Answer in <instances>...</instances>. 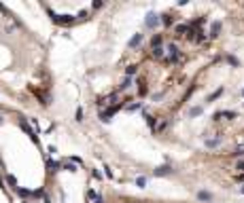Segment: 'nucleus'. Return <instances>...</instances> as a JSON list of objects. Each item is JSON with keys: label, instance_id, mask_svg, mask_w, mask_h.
Masks as SVG:
<instances>
[{"label": "nucleus", "instance_id": "nucleus-28", "mask_svg": "<svg viewBox=\"0 0 244 203\" xmlns=\"http://www.w3.org/2000/svg\"><path fill=\"white\" fill-rule=\"evenodd\" d=\"M76 121H79V123H81V121H83V110H81V108H79V110H76Z\"/></svg>", "mask_w": 244, "mask_h": 203}, {"label": "nucleus", "instance_id": "nucleus-11", "mask_svg": "<svg viewBox=\"0 0 244 203\" xmlns=\"http://www.w3.org/2000/svg\"><path fill=\"white\" fill-rule=\"evenodd\" d=\"M15 192H17L19 197H24V199H28V197H32V191H28V188H19V186L15 188Z\"/></svg>", "mask_w": 244, "mask_h": 203}, {"label": "nucleus", "instance_id": "nucleus-19", "mask_svg": "<svg viewBox=\"0 0 244 203\" xmlns=\"http://www.w3.org/2000/svg\"><path fill=\"white\" fill-rule=\"evenodd\" d=\"M136 184H138L140 188H145V184H146V178H142V176H140V178H136Z\"/></svg>", "mask_w": 244, "mask_h": 203}, {"label": "nucleus", "instance_id": "nucleus-21", "mask_svg": "<svg viewBox=\"0 0 244 203\" xmlns=\"http://www.w3.org/2000/svg\"><path fill=\"white\" fill-rule=\"evenodd\" d=\"M91 7H94V9H102V7H104V2H102V0H96V2H94V4H91Z\"/></svg>", "mask_w": 244, "mask_h": 203}, {"label": "nucleus", "instance_id": "nucleus-18", "mask_svg": "<svg viewBox=\"0 0 244 203\" xmlns=\"http://www.w3.org/2000/svg\"><path fill=\"white\" fill-rule=\"evenodd\" d=\"M62 167L66 169V171H76V165H74V163H66V165H62Z\"/></svg>", "mask_w": 244, "mask_h": 203}, {"label": "nucleus", "instance_id": "nucleus-31", "mask_svg": "<svg viewBox=\"0 0 244 203\" xmlns=\"http://www.w3.org/2000/svg\"><path fill=\"white\" fill-rule=\"evenodd\" d=\"M45 203H51V199H49V197H45Z\"/></svg>", "mask_w": 244, "mask_h": 203}, {"label": "nucleus", "instance_id": "nucleus-20", "mask_svg": "<svg viewBox=\"0 0 244 203\" xmlns=\"http://www.w3.org/2000/svg\"><path fill=\"white\" fill-rule=\"evenodd\" d=\"M7 182H9L11 186H15V188H17V180H15V176H7Z\"/></svg>", "mask_w": 244, "mask_h": 203}, {"label": "nucleus", "instance_id": "nucleus-29", "mask_svg": "<svg viewBox=\"0 0 244 203\" xmlns=\"http://www.w3.org/2000/svg\"><path fill=\"white\" fill-rule=\"evenodd\" d=\"M94 203H104V197H102V195H96V199H94Z\"/></svg>", "mask_w": 244, "mask_h": 203}, {"label": "nucleus", "instance_id": "nucleus-14", "mask_svg": "<svg viewBox=\"0 0 244 203\" xmlns=\"http://www.w3.org/2000/svg\"><path fill=\"white\" fill-rule=\"evenodd\" d=\"M219 32H221V24L217 21V24H212V28H210V36L214 38V36H219Z\"/></svg>", "mask_w": 244, "mask_h": 203}, {"label": "nucleus", "instance_id": "nucleus-32", "mask_svg": "<svg viewBox=\"0 0 244 203\" xmlns=\"http://www.w3.org/2000/svg\"><path fill=\"white\" fill-rule=\"evenodd\" d=\"M240 192H242V195H244V186H242V188H240Z\"/></svg>", "mask_w": 244, "mask_h": 203}, {"label": "nucleus", "instance_id": "nucleus-9", "mask_svg": "<svg viewBox=\"0 0 244 203\" xmlns=\"http://www.w3.org/2000/svg\"><path fill=\"white\" fill-rule=\"evenodd\" d=\"M161 34H155L153 38H151V49H155V47H161Z\"/></svg>", "mask_w": 244, "mask_h": 203}, {"label": "nucleus", "instance_id": "nucleus-35", "mask_svg": "<svg viewBox=\"0 0 244 203\" xmlns=\"http://www.w3.org/2000/svg\"><path fill=\"white\" fill-rule=\"evenodd\" d=\"M0 121H2V119H0Z\"/></svg>", "mask_w": 244, "mask_h": 203}, {"label": "nucleus", "instance_id": "nucleus-17", "mask_svg": "<svg viewBox=\"0 0 244 203\" xmlns=\"http://www.w3.org/2000/svg\"><path fill=\"white\" fill-rule=\"evenodd\" d=\"M161 21H163V25H170L172 21H174V17H172L170 13H166V15H163V19H161Z\"/></svg>", "mask_w": 244, "mask_h": 203}, {"label": "nucleus", "instance_id": "nucleus-3", "mask_svg": "<svg viewBox=\"0 0 244 203\" xmlns=\"http://www.w3.org/2000/svg\"><path fill=\"white\" fill-rule=\"evenodd\" d=\"M19 125H21V129H24V131L28 133V135H30V138H32V142H36V144H38V138H36V133L32 131V127H30V125H28V123H25L24 119L19 121Z\"/></svg>", "mask_w": 244, "mask_h": 203}, {"label": "nucleus", "instance_id": "nucleus-30", "mask_svg": "<svg viewBox=\"0 0 244 203\" xmlns=\"http://www.w3.org/2000/svg\"><path fill=\"white\" fill-rule=\"evenodd\" d=\"M47 152H49V155H55V152H58V148H55V146H49Z\"/></svg>", "mask_w": 244, "mask_h": 203}, {"label": "nucleus", "instance_id": "nucleus-1", "mask_svg": "<svg viewBox=\"0 0 244 203\" xmlns=\"http://www.w3.org/2000/svg\"><path fill=\"white\" fill-rule=\"evenodd\" d=\"M49 17H51V21L53 24H58V25H72L74 21H76V17L74 15H60V13H53V11H49Z\"/></svg>", "mask_w": 244, "mask_h": 203}, {"label": "nucleus", "instance_id": "nucleus-15", "mask_svg": "<svg viewBox=\"0 0 244 203\" xmlns=\"http://www.w3.org/2000/svg\"><path fill=\"white\" fill-rule=\"evenodd\" d=\"M187 32H189V25H185V24L183 25H176V34H178V36H183V34L187 36Z\"/></svg>", "mask_w": 244, "mask_h": 203}, {"label": "nucleus", "instance_id": "nucleus-7", "mask_svg": "<svg viewBox=\"0 0 244 203\" xmlns=\"http://www.w3.org/2000/svg\"><path fill=\"white\" fill-rule=\"evenodd\" d=\"M163 55H166V49H163V47L151 49V57H155V60H163Z\"/></svg>", "mask_w": 244, "mask_h": 203}, {"label": "nucleus", "instance_id": "nucleus-6", "mask_svg": "<svg viewBox=\"0 0 244 203\" xmlns=\"http://www.w3.org/2000/svg\"><path fill=\"white\" fill-rule=\"evenodd\" d=\"M157 24H159V17L155 13H149V15H146V28H155Z\"/></svg>", "mask_w": 244, "mask_h": 203}, {"label": "nucleus", "instance_id": "nucleus-24", "mask_svg": "<svg viewBox=\"0 0 244 203\" xmlns=\"http://www.w3.org/2000/svg\"><path fill=\"white\" fill-rule=\"evenodd\" d=\"M96 195H98V192L94 191V188H89V191H87V197H89V199H96Z\"/></svg>", "mask_w": 244, "mask_h": 203}, {"label": "nucleus", "instance_id": "nucleus-27", "mask_svg": "<svg viewBox=\"0 0 244 203\" xmlns=\"http://www.w3.org/2000/svg\"><path fill=\"white\" fill-rule=\"evenodd\" d=\"M236 169H238V171H244V161H238V163H236Z\"/></svg>", "mask_w": 244, "mask_h": 203}, {"label": "nucleus", "instance_id": "nucleus-8", "mask_svg": "<svg viewBox=\"0 0 244 203\" xmlns=\"http://www.w3.org/2000/svg\"><path fill=\"white\" fill-rule=\"evenodd\" d=\"M168 174H172V167H170V165H161V167L155 169V176H168Z\"/></svg>", "mask_w": 244, "mask_h": 203}, {"label": "nucleus", "instance_id": "nucleus-10", "mask_svg": "<svg viewBox=\"0 0 244 203\" xmlns=\"http://www.w3.org/2000/svg\"><path fill=\"white\" fill-rule=\"evenodd\" d=\"M136 72H138V66H136V64H132V66H127V68H125V76H127V78H132Z\"/></svg>", "mask_w": 244, "mask_h": 203}, {"label": "nucleus", "instance_id": "nucleus-22", "mask_svg": "<svg viewBox=\"0 0 244 203\" xmlns=\"http://www.w3.org/2000/svg\"><path fill=\"white\" fill-rule=\"evenodd\" d=\"M76 17H79V19H87V17H89V11H81Z\"/></svg>", "mask_w": 244, "mask_h": 203}, {"label": "nucleus", "instance_id": "nucleus-2", "mask_svg": "<svg viewBox=\"0 0 244 203\" xmlns=\"http://www.w3.org/2000/svg\"><path fill=\"white\" fill-rule=\"evenodd\" d=\"M166 51H168V57H163V61H166V64H176L178 57H181V55H178V47H176V45H170Z\"/></svg>", "mask_w": 244, "mask_h": 203}, {"label": "nucleus", "instance_id": "nucleus-4", "mask_svg": "<svg viewBox=\"0 0 244 203\" xmlns=\"http://www.w3.org/2000/svg\"><path fill=\"white\" fill-rule=\"evenodd\" d=\"M142 38H145V36H142V34H134V36H132V38H130V42H127V47H130V49H136V47H138V45H140V42H142Z\"/></svg>", "mask_w": 244, "mask_h": 203}, {"label": "nucleus", "instance_id": "nucleus-5", "mask_svg": "<svg viewBox=\"0 0 244 203\" xmlns=\"http://www.w3.org/2000/svg\"><path fill=\"white\" fill-rule=\"evenodd\" d=\"M47 169L51 171V174H58L62 169V163H58V161H53V159H49L47 161Z\"/></svg>", "mask_w": 244, "mask_h": 203}, {"label": "nucleus", "instance_id": "nucleus-26", "mask_svg": "<svg viewBox=\"0 0 244 203\" xmlns=\"http://www.w3.org/2000/svg\"><path fill=\"white\" fill-rule=\"evenodd\" d=\"M138 108H140V102H138V104H132V106H127V110H130V112H134V110H138Z\"/></svg>", "mask_w": 244, "mask_h": 203}, {"label": "nucleus", "instance_id": "nucleus-23", "mask_svg": "<svg viewBox=\"0 0 244 203\" xmlns=\"http://www.w3.org/2000/svg\"><path fill=\"white\" fill-rule=\"evenodd\" d=\"M45 195V191L43 188H38V191H32V197H43Z\"/></svg>", "mask_w": 244, "mask_h": 203}, {"label": "nucleus", "instance_id": "nucleus-16", "mask_svg": "<svg viewBox=\"0 0 244 203\" xmlns=\"http://www.w3.org/2000/svg\"><path fill=\"white\" fill-rule=\"evenodd\" d=\"M145 119H146V123H149V127H151V129H155V125H157V119H153L151 114H145Z\"/></svg>", "mask_w": 244, "mask_h": 203}, {"label": "nucleus", "instance_id": "nucleus-13", "mask_svg": "<svg viewBox=\"0 0 244 203\" xmlns=\"http://www.w3.org/2000/svg\"><path fill=\"white\" fill-rule=\"evenodd\" d=\"M130 87H132V78H127V76H125V78L121 81V85H119V89L125 91V89H130Z\"/></svg>", "mask_w": 244, "mask_h": 203}, {"label": "nucleus", "instance_id": "nucleus-33", "mask_svg": "<svg viewBox=\"0 0 244 203\" xmlns=\"http://www.w3.org/2000/svg\"><path fill=\"white\" fill-rule=\"evenodd\" d=\"M24 203H30V201H24Z\"/></svg>", "mask_w": 244, "mask_h": 203}, {"label": "nucleus", "instance_id": "nucleus-25", "mask_svg": "<svg viewBox=\"0 0 244 203\" xmlns=\"http://www.w3.org/2000/svg\"><path fill=\"white\" fill-rule=\"evenodd\" d=\"M227 61H229L232 66H238V60H236V57H232V55H227Z\"/></svg>", "mask_w": 244, "mask_h": 203}, {"label": "nucleus", "instance_id": "nucleus-12", "mask_svg": "<svg viewBox=\"0 0 244 203\" xmlns=\"http://www.w3.org/2000/svg\"><path fill=\"white\" fill-rule=\"evenodd\" d=\"M197 199H200V201H210V199H212V195L206 192V191H200V192H197Z\"/></svg>", "mask_w": 244, "mask_h": 203}, {"label": "nucleus", "instance_id": "nucleus-34", "mask_svg": "<svg viewBox=\"0 0 244 203\" xmlns=\"http://www.w3.org/2000/svg\"><path fill=\"white\" fill-rule=\"evenodd\" d=\"M242 93H244V91H242Z\"/></svg>", "mask_w": 244, "mask_h": 203}]
</instances>
